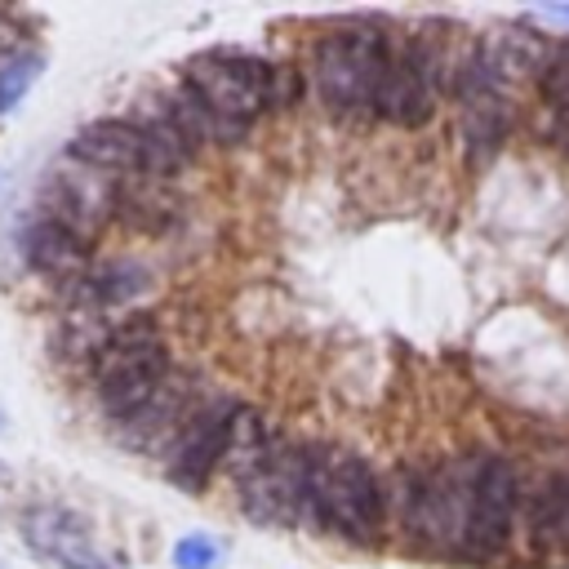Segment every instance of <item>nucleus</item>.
I'll return each instance as SVG.
<instances>
[{"mask_svg": "<svg viewBox=\"0 0 569 569\" xmlns=\"http://www.w3.org/2000/svg\"><path fill=\"white\" fill-rule=\"evenodd\" d=\"M307 511L320 529L347 542H378L387 520V498L373 467L338 445L307 449Z\"/></svg>", "mask_w": 569, "mask_h": 569, "instance_id": "nucleus-1", "label": "nucleus"}, {"mask_svg": "<svg viewBox=\"0 0 569 569\" xmlns=\"http://www.w3.org/2000/svg\"><path fill=\"white\" fill-rule=\"evenodd\" d=\"M182 84L227 124L249 129L262 111H284L298 102V71L244 53H200L187 62Z\"/></svg>", "mask_w": 569, "mask_h": 569, "instance_id": "nucleus-2", "label": "nucleus"}, {"mask_svg": "<svg viewBox=\"0 0 569 569\" xmlns=\"http://www.w3.org/2000/svg\"><path fill=\"white\" fill-rule=\"evenodd\" d=\"M93 369V396L98 409L111 422L133 418L164 382H169V347L151 316H129L124 325H111L102 347L89 360Z\"/></svg>", "mask_w": 569, "mask_h": 569, "instance_id": "nucleus-3", "label": "nucleus"}, {"mask_svg": "<svg viewBox=\"0 0 569 569\" xmlns=\"http://www.w3.org/2000/svg\"><path fill=\"white\" fill-rule=\"evenodd\" d=\"M387 58H391V44L373 27H351V31L325 36L316 44V89H320V102L333 116H342V120L373 116Z\"/></svg>", "mask_w": 569, "mask_h": 569, "instance_id": "nucleus-4", "label": "nucleus"}, {"mask_svg": "<svg viewBox=\"0 0 569 569\" xmlns=\"http://www.w3.org/2000/svg\"><path fill=\"white\" fill-rule=\"evenodd\" d=\"M116 204H120V182L111 173H98V169L80 164L76 156H62V164H53L40 182V209L36 213L62 222L80 240H93L98 227L107 218H116Z\"/></svg>", "mask_w": 569, "mask_h": 569, "instance_id": "nucleus-5", "label": "nucleus"}, {"mask_svg": "<svg viewBox=\"0 0 569 569\" xmlns=\"http://www.w3.org/2000/svg\"><path fill=\"white\" fill-rule=\"evenodd\" d=\"M516 507H520V485L507 458L485 453L467 462V529H462V547L471 556H493L507 547L511 525H516Z\"/></svg>", "mask_w": 569, "mask_h": 569, "instance_id": "nucleus-6", "label": "nucleus"}, {"mask_svg": "<svg viewBox=\"0 0 569 569\" xmlns=\"http://www.w3.org/2000/svg\"><path fill=\"white\" fill-rule=\"evenodd\" d=\"M400 516L413 538L431 547H462L467 529V467H431L409 476L400 493Z\"/></svg>", "mask_w": 569, "mask_h": 569, "instance_id": "nucleus-7", "label": "nucleus"}, {"mask_svg": "<svg viewBox=\"0 0 569 569\" xmlns=\"http://www.w3.org/2000/svg\"><path fill=\"white\" fill-rule=\"evenodd\" d=\"M240 507L258 525H293L298 511H307V449L276 445L262 453V462L236 480Z\"/></svg>", "mask_w": 569, "mask_h": 569, "instance_id": "nucleus-8", "label": "nucleus"}, {"mask_svg": "<svg viewBox=\"0 0 569 569\" xmlns=\"http://www.w3.org/2000/svg\"><path fill=\"white\" fill-rule=\"evenodd\" d=\"M436 93H440V58L422 40H409V44L391 49V58H387L373 116H382L400 129H418L431 120Z\"/></svg>", "mask_w": 569, "mask_h": 569, "instance_id": "nucleus-9", "label": "nucleus"}, {"mask_svg": "<svg viewBox=\"0 0 569 569\" xmlns=\"http://www.w3.org/2000/svg\"><path fill=\"white\" fill-rule=\"evenodd\" d=\"M236 413H240L236 400H209V405L187 413V422H182V431L173 436V449H169V480L173 485H182L191 493L209 485V476L227 462Z\"/></svg>", "mask_w": 569, "mask_h": 569, "instance_id": "nucleus-10", "label": "nucleus"}, {"mask_svg": "<svg viewBox=\"0 0 569 569\" xmlns=\"http://www.w3.org/2000/svg\"><path fill=\"white\" fill-rule=\"evenodd\" d=\"M22 542L49 569H120L98 547L89 520L67 511V507H53V502H40V507L22 511Z\"/></svg>", "mask_w": 569, "mask_h": 569, "instance_id": "nucleus-11", "label": "nucleus"}, {"mask_svg": "<svg viewBox=\"0 0 569 569\" xmlns=\"http://www.w3.org/2000/svg\"><path fill=\"white\" fill-rule=\"evenodd\" d=\"M22 258L44 280L76 289L89 271V240H80L76 231H67L62 222H53L44 213H31L22 227Z\"/></svg>", "mask_w": 569, "mask_h": 569, "instance_id": "nucleus-12", "label": "nucleus"}, {"mask_svg": "<svg viewBox=\"0 0 569 569\" xmlns=\"http://www.w3.org/2000/svg\"><path fill=\"white\" fill-rule=\"evenodd\" d=\"M147 289V271L142 262H129V258H116V262H98L84 271V280L76 284V298L80 307L89 311H107V307H120L129 298H138Z\"/></svg>", "mask_w": 569, "mask_h": 569, "instance_id": "nucleus-13", "label": "nucleus"}, {"mask_svg": "<svg viewBox=\"0 0 569 569\" xmlns=\"http://www.w3.org/2000/svg\"><path fill=\"white\" fill-rule=\"evenodd\" d=\"M529 533L538 547H569V476H542L529 498Z\"/></svg>", "mask_w": 569, "mask_h": 569, "instance_id": "nucleus-14", "label": "nucleus"}, {"mask_svg": "<svg viewBox=\"0 0 569 569\" xmlns=\"http://www.w3.org/2000/svg\"><path fill=\"white\" fill-rule=\"evenodd\" d=\"M222 547L209 533H187L173 542V569H218Z\"/></svg>", "mask_w": 569, "mask_h": 569, "instance_id": "nucleus-15", "label": "nucleus"}, {"mask_svg": "<svg viewBox=\"0 0 569 569\" xmlns=\"http://www.w3.org/2000/svg\"><path fill=\"white\" fill-rule=\"evenodd\" d=\"M538 89H542V98H547L551 107L569 111V49H560L556 58L542 62V71H538Z\"/></svg>", "mask_w": 569, "mask_h": 569, "instance_id": "nucleus-16", "label": "nucleus"}, {"mask_svg": "<svg viewBox=\"0 0 569 569\" xmlns=\"http://www.w3.org/2000/svg\"><path fill=\"white\" fill-rule=\"evenodd\" d=\"M538 13L542 18H556V22H569V4H542Z\"/></svg>", "mask_w": 569, "mask_h": 569, "instance_id": "nucleus-17", "label": "nucleus"}]
</instances>
